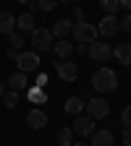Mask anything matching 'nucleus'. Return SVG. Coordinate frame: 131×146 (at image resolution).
Here are the masks:
<instances>
[{"label":"nucleus","mask_w":131,"mask_h":146,"mask_svg":"<svg viewBox=\"0 0 131 146\" xmlns=\"http://www.w3.org/2000/svg\"><path fill=\"white\" fill-rule=\"evenodd\" d=\"M92 86H95V91H100V94H110V91H116V86H118L116 70H110V68H97L95 76H92Z\"/></svg>","instance_id":"obj_1"},{"label":"nucleus","mask_w":131,"mask_h":146,"mask_svg":"<svg viewBox=\"0 0 131 146\" xmlns=\"http://www.w3.org/2000/svg\"><path fill=\"white\" fill-rule=\"evenodd\" d=\"M32 50L34 52H47V50H52V44H55V36H52V31L50 29H40V26H37L34 31H32Z\"/></svg>","instance_id":"obj_2"},{"label":"nucleus","mask_w":131,"mask_h":146,"mask_svg":"<svg viewBox=\"0 0 131 146\" xmlns=\"http://www.w3.org/2000/svg\"><path fill=\"white\" fill-rule=\"evenodd\" d=\"M71 34H73V39H76L79 44H87V47L92 42H97V26H92L87 21H76L73 29H71Z\"/></svg>","instance_id":"obj_3"},{"label":"nucleus","mask_w":131,"mask_h":146,"mask_svg":"<svg viewBox=\"0 0 131 146\" xmlns=\"http://www.w3.org/2000/svg\"><path fill=\"white\" fill-rule=\"evenodd\" d=\"M71 131H73V136H79V138H89L97 128H95V120H92L89 115H87V117H84V115H76V120H73V125H71Z\"/></svg>","instance_id":"obj_4"},{"label":"nucleus","mask_w":131,"mask_h":146,"mask_svg":"<svg viewBox=\"0 0 131 146\" xmlns=\"http://www.w3.org/2000/svg\"><path fill=\"white\" fill-rule=\"evenodd\" d=\"M16 65L21 73H29L34 70L37 65H40V52H34V50H21L18 52V58H16Z\"/></svg>","instance_id":"obj_5"},{"label":"nucleus","mask_w":131,"mask_h":146,"mask_svg":"<svg viewBox=\"0 0 131 146\" xmlns=\"http://www.w3.org/2000/svg\"><path fill=\"white\" fill-rule=\"evenodd\" d=\"M87 115L92 117V120H100V117H107V112H110V104L105 102V99H100V97H95V99H89L87 104Z\"/></svg>","instance_id":"obj_6"},{"label":"nucleus","mask_w":131,"mask_h":146,"mask_svg":"<svg viewBox=\"0 0 131 146\" xmlns=\"http://www.w3.org/2000/svg\"><path fill=\"white\" fill-rule=\"evenodd\" d=\"M87 55H89L95 63H105L110 55H113V50L107 47V42H92V44L87 47Z\"/></svg>","instance_id":"obj_7"},{"label":"nucleus","mask_w":131,"mask_h":146,"mask_svg":"<svg viewBox=\"0 0 131 146\" xmlns=\"http://www.w3.org/2000/svg\"><path fill=\"white\" fill-rule=\"evenodd\" d=\"M121 31V18H116V16H107L105 13V18L100 21V26H97V34H102V36H116Z\"/></svg>","instance_id":"obj_8"},{"label":"nucleus","mask_w":131,"mask_h":146,"mask_svg":"<svg viewBox=\"0 0 131 146\" xmlns=\"http://www.w3.org/2000/svg\"><path fill=\"white\" fill-rule=\"evenodd\" d=\"M55 73L63 78V81H76V76H79V68L73 65V63H68V60H60V63H55Z\"/></svg>","instance_id":"obj_9"},{"label":"nucleus","mask_w":131,"mask_h":146,"mask_svg":"<svg viewBox=\"0 0 131 146\" xmlns=\"http://www.w3.org/2000/svg\"><path fill=\"white\" fill-rule=\"evenodd\" d=\"M26 125L32 128V131H42V128L47 125V115L42 112V110H29V112H26Z\"/></svg>","instance_id":"obj_10"},{"label":"nucleus","mask_w":131,"mask_h":146,"mask_svg":"<svg viewBox=\"0 0 131 146\" xmlns=\"http://www.w3.org/2000/svg\"><path fill=\"white\" fill-rule=\"evenodd\" d=\"M37 29V21H34V13H21V16H18L16 18V31H21V34H32Z\"/></svg>","instance_id":"obj_11"},{"label":"nucleus","mask_w":131,"mask_h":146,"mask_svg":"<svg viewBox=\"0 0 131 146\" xmlns=\"http://www.w3.org/2000/svg\"><path fill=\"white\" fill-rule=\"evenodd\" d=\"M92 141H89V146H113V131H105V128H102V131H95V133H92L89 136Z\"/></svg>","instance_id":"obj_12"},{"label":"nucleus","mask_w":131,"mask_h":146,"mask_svg":"<svg viewBox=\"0 0 131 146\" xmlns=\"http://www.w3.org/2000/svg\"><path fill=\"white\" fill-rule=\"evenodd\" d=\"M16 31V16L11 11H0V34H13Z\"/></svg>","instance_id":"obj_13"},{"label":"nucleus","mask_w":131,"mask_h":146,"mask_svg":"<svg viewBox=\"0 0 131 146\" xmlns=\"http://www.w3.org/2000/svg\"><path fill=\"white\" fill-rule=\"evenodd\" d=\"M29 86V81H26V73H21V70H16L13 76L8 78V89L11 91H18V94H21V91Z\"/></svg>","instance_id":"obj_14"},{"label":"nucleus","mask_w":131,"mask_h":146,"mask_svg":"<svg viewBox=\"0 0 131 146\" xmlns=\"http://www.w3.org/2000/svg\"><path fill=\"white\" fill-rule=\"evenodd\" d=\"M73 50H76V47H73L71 42H66V39H58V42H55V44H52V52H55V55H58V58H60V60H68V58H71V55H73Z\"/></svg>","instance_id":"obj_15"},{"label":"nucleus","mask_w":131,"mask_h":146,"mask_svg":"<svg viewBox=\"0 0 131 146\" xmlns=\"http://www.w3.org/2000/svg\"><path fill=\"white\" fill-rule=\"evenodd\" d=\"M71 29H73V24L68 21V18H60V21H55L52 24V36H58V39H66V34H71Z\"/></svg>","instance_id":"obj_16"},{"label":"nucleus","mask_w":131,"mask_h":146,"mask_svg":"<svg viewBox=\"0 0 131 146\" xmlns=\"http://www.w3.org/2000/svg\"><path fill=\"white\" fill-rule=\"evenodd\" d=\"M113 55L118 58V63H123V65H131V44H126V42H121V44H116V50H113Z\"/></svg>","instance_id":"obj_17"},{"label":"nucleus","mask_w":131,"mask_h":146,"mask_svg":"<svg viewBox=\"0 0 131 146\" xmlns=\"http://www.w3.org/2000/svg\"><path fill=\"white\" fill-rule=\"evenodd\" d=\"M63 110H66L68 115H81V112H84V99H79V97H68L66 104H63Z\"/></svg>","instance_id":"obj_18"},{"label":"nucleus","mask_w":131,"mask_h":146,"mask_svg":"<svg viewBox=\"0 0 131 146\" xmlns=\"http://www.w3.org/2000/svg\"><path fill=\"white\" fill-rule=\"evenodd\" d=\"M26 97H29V102H32V104H45V99H47L45 89H40V86H32V89L26 91Z\"/></svg>","instance_id":"obj_19"},{"label":"nucleus","mask_w":131,"mask_h":146,"mask_svg":"<svg viewBox=\"0 0 131 146\" xmlns=\"http://www.w3.org/2000/svg\"><path fill=\"white\" fill-rule=\"evenodd\" d=\"M55 138H58V146H73V131L71 128H60Z\"/></svg>","instance_id":"obj_20"},{"label":"nucleus","mask_w":131,"mask_h":146,"mask_svg":"<svg viewBox=\"0 0 131 146\" xmlns=\"http://www.w3.org/2000/svg\"><path fill=\"white\" fill-rule=\"evenodd\" d=\"M18 99H21V94H18V91H5V94H3V104L8 107V110H13V107H18Z\"/></svg>","instance_id":"obj_21"},{"label":"nucleus","mask_w":131,"mask_h":146,"mask_svg":"<svg viewBox=\"0 0 131 146\" xmlns=\"http://www.w3.org/2000/svg\"><path fill=\"white\" fill-rule=\"evenodd\" d=\"M100 5H102V11H105L107 16H116V11L121 8L118 0H100Z\"/></svg>","instance_id":"obj_22"},{"label":"nucleus","mask_w":131,"mask_h":146,"mask_svg":"<svg viewBox=\"0 0 131 146\" xmlns=\"http://www.w3.org/2000/svg\"><path fill=\"white\" fill-rule=\"evenodd\" d=\"M55 5H58V0H34V8H40V11H55Z\"/></svg>","instance_id":"obj_23"},{"label":"nucleus","mask_w":131,"mask_h":146,"mask_svg":"<svg viewBox=\"0 0 131 146\" xmlns=\"http://www.w3.org/2000/svg\"><path fill=\"white\" fill-rule=\"evenodd\" d=\"M8 42H11V47L18 52V50H21L24 47V39H21V31H13V34H8Z\"/></svg>","instance_id":"obj_24"},{"label":"nucleus","mask_w":131,"mask_h":146,"mask_svg":"<svg viewBox=\"0 0 131 146\" xmlns=\"http://www.w3.org/2000/svg\"><path fill=\"white\" fill-rule=\"evenodd\" d=\"M121 120H123V128H131V104H126V107H123Z\"/></svg>","instance_id":"obj_25"},{"label":"nucleus","mask_w":131,"mask_h":146,"mask_svg":"<svg viewBox=\"0 0 131 146\" xmlns=\"http://www.w3.org/2000/svg\"><path fill=\"white\" fill-rule=\"evenodd\" d=\"M121 29H123L126 34H131V16H126V18H121Z\"/></svg>","instance_id":"obj_26"},{"label":"nucleus","mask_w":131,"mask_h":146,"mask_svg":"<svg viewBox=\"0 0 131 146\" xmlns=\"http://www.w3.org/2000/svg\"><path fill=\"white\" fill-rule=\"evenodd\" d=\"M45 84H47V73H40V76H37V81H34V86H40V89H42Z\"/></svg>","instance_id":"obj_27"},{"label":"nucleus","mask_w":131,"mask_h":146,"mask_svg":"<svg viewBox=\"0 0 131 146\" xmlns=\"http://www.w3.org/2000/svg\"><path fill=\"white\" fill-rule=\"evenodd\" d=\"M123 143L131 146V128H123Z\"/></svg>","instance_id":"obj_28"},{"label":"nucleus","mask_w":131,"mask_h":146,"mask_svg":"<svg viewBox=\"0 0 131 146\" xmlns=\"http://www.w3.org/2000/svg\"><path fill=\"white\" fill-rule=\"evenodd\" d=\"M5 58H8V60H16V58H18V52H16L13 47H8V52H5Z\"/></svg>","instance_id":"obj_29"},{"label":"nucleus","mask_w":131,"mask_h":146,"mask_svg":"<svg viewBox=\"0 0 131 146\" xmlns=\"http://www.w3.org/2000/svg\"><path fill=\"white\" fill-rule=\"evenodd\" d=\"M121 3V8H126V11H131V0H118Z\"/></svg>","instance_id":"obj_30"},{"label":"nucleus","mask_w":131,"mask_h":146,"mask_svg":"<svg viewBox=\"0 0 131 146\" xmlns=\"http://www.w3.org/2000/svg\"><path fill=\"white\" fill-rule=\"evenodd\" d=\"M5 91H8V89H5L3 84H0V99H3V94H5Z\"/></svg>","instance_id":"obj_31"},{"label":"nucleus","mask_w":131,"mask_h":146,"mask_svg":"<svg viewBox=\"0 0 131 146\" xmlns=\"http://www.w3.org/2000/svg\"><path fill=\"white\" fill-rule=\"evenodd\" d=\"M73 146H89V143H84V141H79V143H73Z\"/></svg>","instance_id":"obj_32"},{"label":"nucleus","mask_w":131,"mask_h":146,"mask_svg":"<svg viewBox=\"0 0 131 146\" xmlns=\"http://www.w3.org/2000/svg\"><path fill=\"white\" fill-rule=\"evenodd\" d=\"M18 3H32V0H18Z\"/></svg>","instance_id":"obj_33"},{"label":"nucleus","mask_w":131,"mask_h":146,"mask_svg":"<svg viewBox=\"0 0 131 146\" xmlns=\"http://www.w3.org/2000/svg\"><path fill=\"white\" fill-rule=\"evenodd\" d=\"M58 3H68V0H58Z\"/></svg>","instance_id":"obj_34"}]
</instances>
